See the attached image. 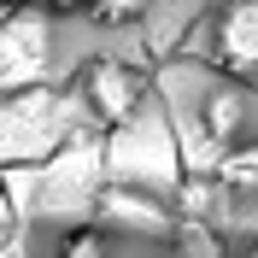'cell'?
Segmentation results:
<instances>
[{
	"label": "cell",
	"instance_id": "4",
	"mask_svg": "<svg viewBox=\"0 0 258 258\" xmlns=\"http://www.w3.org/2000/svg\"><path fill=\"white\" fill-rule=\"evenodd\" d=\"M59 24L47 6H12L0 24V94L59 88Z\"/></svg>",
	"mask_w": 258,
	"mask_h": 258
},
{
	"label": "cell",
	"instance_id": "10",
	"mask_svg": "<svg viewBox=\"0 0 258 258\" xmlns=\"http://www.w3.org/2000/svg\"><path fill=\"white\" fill-rule=\"evenodd\" d=\"M170 246H176L182 258H223V241H217V229H206V223H182Z\"/></svg>",
	"mask_w": 258,
	"mask_h": 258
},
{
	"label": "cell",
	"instance_id": "1",
	"mask_svg": "<svg viewBox=\"0 0 258 258\" xmlns=\"http://www.w3.org/2000/svg\"><path fill=\"white\" fill-rule=\"evenodd\" d=\"M112 188L106 182V135H88V141L64 147L59 159L30 164V170H6V200H12V223H64L77 229L71 217H94L100 194Z\"/></svg>",
	"mask_w": 258,
	"mask_h": 258
},
{
	"label": "cell",
	"instance_id": "9",
	"mask_svg": "<svg viewBox=\"0 0 258 258\" xmlns=\"http://www.w3.org/2000/svg\"><path fill=\"white\" fill-rule=\"evenodd\" d=\"M53 258H112V246H106V235H100L94 223H77V229H64V235H59Z\"/></svg>",
	"mask_w": 258,
	"mask_h": 258
},
{
	"label": "cell",
	"instance_id": "14",
	"mask_svg": "<svg viewBox=\"0 0 258 258\" xmlns=\"http://www.w3.org/2000/svg\"><path fill=\"white\" fill-rule=\"evenodd\" d=\"M246 258H258V246H252V252H246Z\"/></svg>",
	"mask_w": 258,
	"mask_h": 258
},
{
	"label": "cell",
	"instance_id": "8",
	"mask_svg": "<svg viewBox=\"0 0 258 258\" xmlns=\"http://www.w3.org/2000/svg\"><path fill=\"white\" fill-rule=\"evenodd\" d=\"M217 182H223L229 194H252V188H258V141L229 147L223 164H217Z\"/></svg>",
	"mask_w": 258,
	"mask_h": 258
},
{
	"label": "cell",
	"instance_id": "7",
	"mask_svg": "<svg viewBox=\"0 0 258 258\" xmlns=\"http://www.w3.org/2000/svg\"><path fill=\"white\" fill-rule=\"evenodd\" d=\"M94 229H117V235H141V241H176V206H164L153 194H135V188H106L94 206Z\"/></svg>",
	"mask_w": 258,
	"mask_h": 258
},
{
	"label": "cell",
	"instance_id": "11",
	"mask_svg": "<svg viewBox=\"0 0 258 258\" xmlns=\"http://www.w3.org/2000/svg\"><path fill=\"white\" fill-rule=\"evenodd\" d=\"M88 18L112 30V24H147V18H153V12H147V6H135V0H117V6H94V12H88Z\"/></svg>",
	"mask_w": 258,
	"mask_h": 258
},
{
	"label": "cell",
	"instance_id": "3",
	"mask_svg": "<svg viewBox=\"0 0 258 258\" xmlns=\"http://www.w3.org/2000/svg\"><path fill=\"white\" fill-rule=\"evenodd\" d=\"M106 182L112 188H135V194H153V200H176V188L188 182V164H182V141H176V123L153 106L147 117H135L129 129L106 135Z\"/></svg>",
	"mask_w": 258,
	"mask_h": 258
},
{
	"label": "cell",
	"instance_id": "13",
	"mask_svg": "<svg viewBox=\"0 0 258 258\" xmlns=\"http://www.w3.org/2000/svg\"><path fill=\"white\" fill-rule=\"evenodd\" d=\"M6 241H12V235H0V246H6Z\"/></svg>",
	"mask_w": 258,
	"mask_h": 258
},
{
	"label": "cell",
	"instance_id": "6",
	"mask_svg": "<svg viewBox=\"0 0 258 258\" xmlns=\"http://www.w3.org/2000/svg\"><path fill=\"white\" fill-rule=\"evenodd\" d=\"M182 59L206 64V71H223V77H258V0H235V6H217L194 24L188 53Z\"/></svg>",
	"mask_w": 258,
	"mask_h": 258
},
{
	"label": "cell",
	"instance_id": "5",
	"mask_svg": "<svg viewBox=\"0 0 258 258\" xmlns=\"http://www.w3.org/2000/svg\"><path fill=\"white\" fill-rule=\"evenodd\" d=\"M77 100L100 135H117V129H129L135 117L153 112V77L117 53H100L77 71Z\"/></svg>",
	"mask_w": 258,
	"mask_h": 258
},
{
	"label": "cell",
	"instance_id": "12",
	"mask_svg": "<svg viewBox=\"0 0 258 258\" xmlns=\"http://www.w3.org/2000/svg\"><path fill=\"white\" fill-rule=\"evenodd\" d=\"M0 258H24V246H18V241H6V246H0Z\"/></svg>",
	"mask_w": 258,
	"mask_h": 258
},
{
	"label": "cell",
	"instance_id": "2",
	"mask_svg": "<svg viewBox=\"0 0 258 258\" xmlns=\"http://www.w3.org/2000/svg\"><path fill=\"white\" fill-rule=\"evenodd\" d=\"M100 135L71 88H30V94H0V170H30L59 159L64 147Z\"/></svg>",
	"mask_w": 258,
	"mask_h": 258
}]
</instances>
